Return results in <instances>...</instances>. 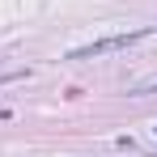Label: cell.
<instances>
[{"label":"cell","instance_id":"1","mask_svg":"<svg viewBox=\"0 0 157 157\" xmlns=\"http://www.w3.org/2000/svg\"><path fill=\"white\" fill-rule=\"evenodd\" d=\"M149 30H132V34H110V38H98V43H85V47H72L68 59H98V55H110V51H128L132 43H140Z\"/></svg>","mask_w":157,"mask_h":157}]
</instances>
